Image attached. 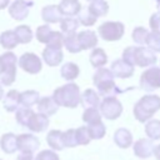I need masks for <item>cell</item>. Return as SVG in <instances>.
Here are the masks:
<instances>
[{
	"label": "cell",
	"mask_w": 160,
	"mask_h": 160,
	"mask_svg": "<svg viewBox=\"0 0 160 160\" xmlns=\"http://www.w3.org/2000/svg\"><path fill=\"white\" fill-rule=\"evenodd\" d=\"M51 34H52V30H51V28H50L49 25H40V26L36 29L35 36H36V39H38L40 42L48 44V41H49Z\"/></svg>",
	"instance_id": "cell-40"
},
{
	"label": "cell",
	"mask_w": 160,
	"mask_h": 160,
	"mask_svg": "<svg viewBox=\"0 0 160 160\" xmlns=\"http://www.w3.org/2000/svg\"><path fill=\"white\" fill-rule=\"evenodd\" d=\"M18 62H19V66L25 72H29V74H38V72H40V70L42 68V62H41L40 58L34 52L22 54Z\"/></svg>",
	"instance_id": "cell-9"
},
{
	"label": "cell",
	"mask_w": 160,
	"mask_h": 160,
	"mask_svg": "<svg viewBox=\"0 0 160 160\" xmlns=\"http://www.w3.org/2000/svg\"><path fill=\"white\" fill-rule=\"evenodd\" d=\"M40 146L39 139L32 134H20L18 135V149L21 152H34Z\"/></svg>",
	"instance_id": "cell-11"
},
{
	"label": "cell",
	"mask_w": 160,
	"mask_h": 160,
	"mask_svg": "<svg viewBox=\"0 0 160 160\" xmlns=\"http://www.w3.org/2000/svg\"><path fill=\"white\" fill-rule=\"evenodd\" d=\"M96 16L86 8V9H84V10H81L80 11V14H79V16H78V20H79V22L81 24V25H84V26H92L95 22H96Z\"/></svg>",
	"instance_id": "cell-37"
},
{
	"label": "cell",
	"mask_w": 160,
	"mask_h": 160,
	"mask_svg": "<svg viewBox=\"0 0 160 160\" xmlns=\"http://www.w3.org/2000/svg\"><path fill=\"white\" fill-rule=\"evenodd\" d=\"M52 99L59 106L74 109L80 104L81 94L79 85L75 82H68L62 86H59L52 92Z\"/></svg>",
	"instance_id": "cell-3"
},
{
	"label": "cell",
	"mask_w": 160,
	"mask_h": 160,
	"mask_svg": "<svg viewBox=\"0 0 160 160\" xmlns=\"http://www.w3.org/2000/svg\"><path fill=\"white\" fill-rule=\"evenodd\" d=\"M0 160H1V159H0Z\"/></svg>",
	"instance_id": "cell-54"
},
{
	"label": "cell",
	"mask_w": 160,
	"mask_h": 160,
	"mask_svg": "<svg viewBox=\"0 0 160 160\" xmlns=\"http://www.w3.org/2000/svg\"><path fill=\"white\" fill-rule=\"evenodd\" d=\"M34 160H60V158L54 150H41Z\"/></svg>",
	"instance_id": "cell-44"
},
{
	"label": "cell",
	"mask_w": 160,
	"mask_h": 160,
	"mask_svg": "<svg viewBox=\"0 0 160 160\" xmlns=\"http://www.w3.org/2000/svg\"><path fill=\"white\" fill-rule=\"evenodd\" d=\"M64 45L66 48V50L71 54H76L80 52L82 49L80 46L79 39H78V34H71V35H66L64 39Z\"/></svg>",
	"instance_id": "cell-34"
},
{
	"label": "cell",
	"mask_w": 160,
	"mask_h": 160,
	"mask_svg": "<svg viewBox=\"0 0 160 160\" xmlns=\"http://www.w3.org/2000/svg\"><path fill=\"white\" fill-rule=\"evenodd\" d=\"M18 44H19V41H18V38H16L14 30H6L0 34V45L4 49L11 50V49L16 48Z\"/></svg>",
	"instance_id": "cell-29"
},
{
	"label": "cell",
	"mask_w": 160,
	"mask_h": 160,
	"mask_svg": "<svg viewBox=\"0 0 160 160\" xmlns=\"http://www.w3.org/2000/svg\"><path fill=\"white\" fill-rule=\"evenodd\" d=\"M79 25H80L79 20L75 18H70V16H64L62 20L60 21V29H61V32L65 34V36L76 34Z\"/></svg>",
	"instance_id": "cell-28"
},
{
	"label": "cell",
	"mask_w": 160,
	"mask_h": 160,
	"mask_svg": "<svg viewBox=\"0 0 160 160\" xmlns=\"http://www.w3.org/2000/svg\"><path fill=\"white\" fill-rule=\"evenodd\" d=\"M32 5H34V2L30 0H15L9 8V14L16 21L25 20L28 18Z\"/></svg>",
	"instance_id": "cell-10"
},
{
	"label": "cell",
	"mask_w": 160,
	"mask_h": 160,
	"mask_svg": "<svg viewBox=\"0 0 160 160\" xmlns=\"http://www.w3.org/2000/svg\"><path fill=\"white\" fill-rule=\"evenodd\" d=\"M18 58L14 52L6 51L1 55V68H0V81L5 86H10L16 79V62Z\"/></svg>",
	"instance_id": "cell-5"
},
{
	"label": "cell",
	"mask_w": 160,
	"mask_h": 160,
	"mask_svg": "<svg viewBox=\"0 0 160 160\" xmlns=\"http://www.w3.org/2000/svg\"><path fill=\"white\" fill-rule=\"evenodd\" d=\"M40 100V94L35 90H26L20 92V105L21 108H31L32 105L38 104Z\"/></svg>",
	"instance_id": "cell-27"
},
{
	"label": "cell",
	"mask_w": 160,
	"mask_h": 160,
	"mask_svg": "<svg viewBox=\"0 0 160 160\" xmlns=\"http://www.w3.org/2000/svg\"><path fill=\"white\" fill-rule=\"evenodd\" d=\"M148 48L154 52H160V32L159 31H151L146 40Z\"/></svg>",
	"instance_id": "cell-39"
},
{
	"label": "cell",
	"mask_w": 160,
	"mask_h": 160,
	"mask_svg": "<svg viewBox=\"0 0 160 160\" xmlns=\"http://www.w3.org/2000/svg\"><path fill=\"white\" fill-rule=\"evenodd\" d=\"M16 160H34V156L31 152H20Z\"/></svg>",
	"instance_id": "cell-46"
},
{
	"label": "cell",
	"mask_w": 160,
	"mask_h": 160,
	"mask_svg": "<svg viewBox=\"0 0 160 160\" xmlns=\"http://www.w3.org/2000/svg\"><path fill=\"white\" fill-rule=\"evenodd\" d=\"M140 88L145 91L160 89V68L150 66L140 76Z\"/></svg>",
	"instance_id": "cell-8"
},
{
	"label": "cell",
	"mask_w": 160,
	"mask_h": 160,
	"mask_svg": "<svg viewBox=\"0 0 160 160\" xmlns=\"http://www.w3.org/2000/svg\"><path fill=\"white\" fill-rule=\"evenodd\" d=\"M64 140V146L65 148H75L78 146V139H76V130L75 129H69L64 132L62 136Z\"/></svg>",
	"instance_id": "cell-41"
},
{
	"label": "cell",
	"mask_w": 160,
	"mask_h": 160,
	"mask_svg": "<svg viewBox=\"0 0 160 160\" xmlns=\"http://www.w3.org/2000/svg\"><path fill=\"white\" fill-rule=\"evenodd\" d=\"M34 114L35 112L29 108H20V109H18V111L15 114V118H16V121L21 126H26L28 128V124H29V121H30V119H31V116Z\"/></svg>",
	"instance_id": "cell-36"
},
{
	"label": "cell",
	"mask_w": 160,
	"mask_h": 160,
	"mask_svg": "<svg viewBox=\"0 0 160 160\" xmlns=\"http://www.w3.org/2000/svg\"><path fill=\"white\" fill-rule=\"evenodd\" d=\"M80 104L84 106V109L98 108V106H100L99 92H95V90H92V89H86V90L81 94Z\"/></svg>",
	"instance_id": "cell-24"
},
{
	"label": "cell",
	"mask_w": 160,
	"mask_h": 160,
	"mask_svg": "<svg viewBox=\"0 0 160 160\" xmlns=\"http://www.w3.org/2000/svg\"><path fill=\"white\" fill-rule=\"evenodd\" d=\"M114 79H115V76L110 69L101 68V69L96 70V72L92 76V82L96 86L99 95L108 98V96H116V95L124 92V90L120 89L115 84Z\"/></svg>",
	"instance_id": "cell-1"
},
{
	"label": "cell",
	"mask_w": 160,
	"mask_h": 160,
	"mask_svg": "<svg viewBox=\"0 0 160 160\" xmlns=\"http://www.w3.org/2000/svg\"><path fill=\"white\" fill-rule=\"evenodd\" d=\"M62 16H75L79 15L81 11V4L79 0H61L58 5Z\"/></svg>",
	"instance_id": "cell-17"
},
{
	"label": "cell",
	"mask_w": 160,
	"mask_h": 160,
	"mask_svg": "<svg viewBox=\"0 0 160 160\" xmlns=\"http://www.w3.org/2000/svg\"><path fill=\"white\" fill-rule=\"evenodd\" d=\"M79 72H80L79 66H78L75 62H71V61L65 62V64L61 66V69H60V75H61V78L65 79V80H69V81L75 80V79L79 76Z\"/></svg>",
	"instance_id": "cell-26"
},
{
	"label": "cell",
	"mask_w": 160,
	"mask_h": 160,
	"mask_svg": "<svg viewBox=\"0 0 160 160\" xmlns=\"http://www.w3.org/2000/svg\"><path fill=\"white\" fill-rule=\"evenodd\" d=\"M149 25L151 28L152 31H159L160 29V12H154L151 16H150V20H149Z\"/></svg>",
	"instance_id": "cell-45"
},
{
	"label": "cell",
	"mask_w": 160,
	"mask_h": 160,
	"mask_svg": "<svg viewBox=\"0 0 160 160\" xmlns=\"http://www.w3.org/2000/svg\"><path fill=\"white\" fill-rule=\"evenodd\" d=\"M4 98V90H2V86L0 85V100H2Z\"/></svg>",
	"instance_id": "cell-49"
},
{
	"label": "cell",
	"mask_w": 160,
	"mask_h": 160,
	"mask_svg": "<svg viewBox=\"0 0 160 160\" xmlns=\"http://www.w3.org/2000/svg\"><path fill=\"white\" fill-rule=\"evenodd\" d=\"M14 32H15V35L18 38L19 44H28V42H30L32 40V36H34L32 30H31V28L29 25H19V26L15 28Z\"/></svg>",
	"instance_id": "cell-30"
},
{
	"label": "cell",
	"mask_w": 160,
	"mask_h": 160,
	"mask_svg": "<svg viewBox=\"0 0 160 160\" xmlns=\"http://www.w3.org/2000/svg\"><path fill=\"white\" fill-rule=\"evenodd\" d=\"M100 114L108 120L118 119L122 112V105L116 96H108L100 102Z\"/></svg>",
	"instance_id": "cell-7"
},
{
	"label": "cell",
	"mask_w": 160,
	"mask_h": 160,
	"mask_svg": "<svg viewBox=\"0 0 160 160\" xmlns=\"http://www.w3.org/2000/svg\"><path fill=\"white\" fill-rule=\"evenodd\" d=\"M88 9L96 18H101V16H105L109 12V4L105 0H94L89 4Z\"/></svg>",
	"instance_id": "cell-31"
},
{
	"label": "cell",
	"mask_w": 160,
	"mask_h": 160,
	"mask_svg": "<svg viewBox=\"0 0 160 160\" xmlns=\"http://www.w3.org/2000/svg\"><path fill=\"white\" fill-rule=\"evenodd\" d=\"M145 134L150 140L160 139V120L152 119L145 124Z\"/></svg>",
	"instance_id": "cell-32"
},
{
	"label": "cell",
	"mask_w": 160,
	"mask_h": 160,
	"mask_svg": "<svg viewBox=\"0 0 160 160\" xmlns=\"http://www.w3.org/2000/svg\"><path fill=\"white\" fill-rule=\"evenodd\" d=\"M156 8H158V10L160 12V0H156Z\"/></svg>",
	"instance_id": "cell-50"
},
{
	"label": "cell",
	"mask_w": 160,
	"mask_h": 160,
	"mask_svg": "<svg viewBox=\"0 0 160 160\" xmlns=\"http://www.w3.org/2000/svg\"><path fill=\"white\" fill-rule=\"evenodd\" d=\"M160 110V96L158 95H144L134 105V116L140 122H148L151 120L155 112Z\"/></svg>",
	"instance_id": "cell-4"
},
{
	"label": "cell",
	"mask_w": 160,
	"mask_h": 160,
	"mask_svg": "<svg viewBox=\"0 0 160 160\" xmlns=\"http://www.w3.org/2000/svg\"><path fill=\"white\" fill-rule=\"evenodd\" d=\"M154 149H155V145L152 144V140L145 139V138L139 139L132 145L134 154L138 158H140V159H148V158H150L154 154Z\"/></svg>",
	"instance_id": "cell-13"
},
{
	"label": "cell",
	"mask_w": 160,
	"mask_h": 160,
	"mask_svg": "<svg viewBox=\"0 0 160 160\" xmlns=\"http://www.w3.org/2000/svg\"><path fill=\"white\" fill-rule=\"evenodd\" d=\"M149 34H150V32H149L145 28H142V26H138V28H135V29L132 30L131 36H132V40H134L136 44H139V45H144V44H146V40H148Z\"/></svg>",
	"instance_id": "cell-38"
},
{
	"label": "cell",
	"mask_w": 160,
	"mask_h": 160,
	"mask_svg": "<svg viewBox=\"0 0 160 160\" xmlns=\"http://www.w3.org/2000/svg\"><path fill=\"white\" fill-rule=\"evenodd\" d=\"M122 60L129 62L132 66H151L156 62V55L149 48L142 46H128L122 51Z\"/></svg>",
	"instance_id": "cell-2"
},
{
	"label": "cell",
	"mask_w": 160,
	"mask_h": 160,
	"mask_svg": "<svg viewBox=\"0 0 160 160\" xmlns=\"http://www.w3.org/2000/svg\"><path fill=\"white\" fill-rule=\"evenodd\" d=\"M0 148L5 154H14L18 149V136L12 132H6L0 138Z\"/></svg>",
	"instance_id": "cell-20"
},
{
	"label": "cell",
	"mask_w": 160,
	"mask_h": 160,
	"mask_svg": "<svg viewBox=\"0 0 160 160\" xmlns=\"http://www.w3.org/2000/svg\"><path fill=\"white\" fill-rule=\"evenodd\" d=\"M88 131H89V135H90L91 140H100L105 136L106 128L102 124V121H99V122L88 125Z\"/></svg>",
	"instance_id": "cell-33"
},
{
	"label": "cell",
	"mask_w": 160,
	"mask_h": 160,
	"mask_svg": "<svg viewBox=\"0 0 160 160\" xmlns=\"http://www.w3.org/2000/svg\"><path fill=\"white\" fill-rule=\"evenodd\" d=\"M9 2H10V0H0V10L5 9L9 5Z\"/></svg>",
	"instance_id": "cell-48"
},
{
	"label": "cell",
	"mask_w": 160,
	"mask_h": 160,
	"mask_svg": "<svg viewBox=\"0 0 160 160\" xmlns=\"http://www.w3.org/2000/svg\"><path fill=\"white\" fill-rule=\"evenodd\" d=\"M159 32H160V29H159Z\"/></svg>",
	"instance_id": "cell-53"
},
{
	"label": "cell",
	"mask_w": 160,
	"mask_h": 160,
	"mask_svg": "<svg viewBox=\"0 0 160 160\" xmlns=\"http://www.w3.org/2000/svg\"><path fill=\"white\" fill-rule=\"evenodd\" d=\"M88 1H90V2H91V1H94V0H88Z\"/></svg>",
	"instance_id": "cell-52"
},
{
	"label": "cell",
	"mask_w": 160,
	"mask_h": 160,
	"mask_svg": "<svg viewBox=\"0 0 160 160\" xmlns=\"http://www.w3.org/2000/svg\"><path fill=\"white\" fill-rule=\"evenodd\" d=\"M64 39H65V36L62 35V32H60V31H52V34H51V36H50L46 46H52V48L61 49L62 45H64Z\"/></svg>",
	"instance_id": "cell-43"
},
{
	"label": "cell",
	"mask_w": 160,
	"mask_h": 160,
	"mask_svg": "<svg viewBox=\"0 0 160 160\" xmlns=\"http://www.w3.org/2000/svg\"><path fill=\"white\" fill-rule=\"evenodd\" d=\"M76 130V139H78V144L79 145H89V142L91 141V138L89 135L88 131V126H80Z\"/></svg>",
	"instance_id": "cell-42"
},
{
	"label": "cell",
	"mask_w": 160,
	"mask_h": 160,
	"mask_svg": "<svg viewBox=\"0 0 160 160\" xmlns=\"http://www.w3.org/2000/svg\"><path fill=\"white\" fill-rule=\"evenodd\" d=\"M89 60H90V64L96 68V69H101L106 62H108V55L105 54L104 49L101 48H95L90 56H89Z\"/></svg>",
	"instance_id": "cell-25"
},
{
	"label": "cell",
	"mask_w": 160,
	"mask_h": 160,
	"mask_svg": "<svg viewBox=\"0 0 160 160\" xmlns=\"http://www.w3.org/2000/svg\"><path fill=\"white\" fill-rule=\"evenodd\" d=\"M154 155H155V159H156V160H160V144L155 146V149H154Z\"/></svg>",
	"instance_id": "cell-47"
},
{
	"label": "cell",
	"mask_w": 160,
	"mask_h": 160,
	"mask_svg": "<svg viewBox=\"0 0 160 160\" xmlns=\"http://www.w3.org/2000/svg\"><path fill=\"white\" fill-rule=\"evenodd\" d=\"M82 121L86 122L88 125L99 122V121H101V114L96 108L85 109L84 112H82Z\"/></svg>",
	"instance_id": "cell-35"
},
{
	"label": "cell",
	"mask_w": 160,
	"mask_h": 160,
	"mask_svg": "<svg viewBox=\"0 0 160 160\" xmlns=\"http://www.w3.org/2000/svg\"><path fill=\"white\" fill-rule=\"evenodd\" d=\"M59 109V105L54 101L52 96H44V98H40L39 102H38V110L40 114H44L46 115L48 118L56 114Z\"/></svg>",
	"instance_id": "cell-19"
},
{
	"label": "cell",
	"mask_w": 160,
	"mask_h": 160,
	"mask_svg": "<svg viewBox=\"0 0 160 160\" xmlns=\"http://www.w3.org/2000/svg\"><path fill=\"white\" fill-rule=\"evenodd\" d=\"M2 105H4V109L9 112L18 111L19 105H20V92L18 90L8 91V94L5 95L2 100Z\"/></svg>",
	"instance_id": "cell-23"
},
{
	"label": "cell",
	"mask_w": 160,
	"mask_h": 160,
	"mask_svg": "<svg viewBox=\"0 0 160 160\" xmlns=\"http://www.w3.org/2000/svg\"><path fill=\"white\" fill-rule=\"evenodd\" d=\"M78 39L80 42V46L82 50H88V49H95V46L98 45V35L95 34V31L92 30H84L80 31L78 34Z\"/></svg>",
	"instance_id": "cell-16"
},
{
	"label": "cell",
	"mask_w": 160,
	"mask_h": 160,
	"mask_svg": "<svg viewBox=\"0 0 160 160\" xmlns=\"http://www.w3.org/2000/svg\"><path fill=\"white\" fill-rule=\"evenodd\" d=\"M62 136L64 132L61 130H50L46 135V142L54 151H61L65 148Z\"/></svg>",
	"instance_id": "cell-22"
},
{
	"label": "cell",
	"mask_w": 160,
	"mask_h": 160,
	"mask_svg": "<svg viewBox=\"0 0 160 160\" xmlns=\"http://www.w3.org/2000/svg\"><path fill=\"white\" fill-rule=\"evenodd\" d=\"M64 59L62 50L59 48H52V46H46L42 50V60L45 64L49 66H58Z\"/></svg>",
	"instance_id": "cell-14"
},
{
	"label": "cell",
	"mask_w": 160,
	"mask_h": 160,
	"mask_svg": "<svg viewBox=\"0 0 160 160\" xmlns=\"http://www.w3.org/2000/svg\"><path fill=\"white\" fill-rule=\"evenodd\" d=\"M99 35L106 41H118L122 38L125 32V26L120 21H105L99 29Z\"/></svg>",
	"instance_id": "cell-6"
},
{
	"label": "cell",
	"mask_w": 160,
	"mask_h": 160,
	"mask_svg": "<svg viewBox=\"0 0 160 160\" xmlns=\"http://www.w3.org/2000/svg\"><path fill=\"white\" fill-rule=\"evenodd\" d=\"M0 68H1V55H0Z\"/></svg>",
	"instance_id": "cell-51"
},
{
	"label": "cell",
	"mask_w": 160,
	"mask_h": 160,
	"mask_svg": "<svg viewBox=\"0 0 160 160\" xmlns=\"http://www.w3.org/2000/svg\"><path fill=\"white\" fill-rule=\"evenodd\" d=\"M48 126H49V118L40 112L34 114L28 124L29 130H31L32 132H42L45 129H48Z\"/></svg>",
	"instance_id": "cell-18"
},
{
	"label": "cell",
	"mask_w": 160,
	"mask_h": 160,
	"mask_svg": "<svg viewBox=\"0 0 160 160\" xmlns=\"http://www.w3.org/2000/svg\"><path fill=\"white\" fill-rule=\"evenodd\" d=\"M41 18L45 22L55 24V22H60L64 16L58 5H46L41 10Z\"/></svg>",
	"instance_id": "cell-15"
},
{
	"label": "cell",
	"mask_w": 160,
	"mask_h": 160,
	"mask_svg": "<svg viewBox=\"0 0 160 160\" xmlns=\"http://www.w3.org/2000/svg\"><path fill=\"white\" fill-rule=\"evenodd\" d=\"M110 70L115 78H120V79H128V78L132 76V74H134V66L122 59L114 60L111 62Z\"/></svg>",
	"instance_id": "cell-12"
},
{
	"label": "cell",
	"mask_w": 160,
	"mask_h": 160,
	"mask_svg": "<svg viewBox=\"0 0 160 160\" xmlns=\"http://www.w3.org/2000/svg\"><path fill=\"white\" fill-rule=\"evenodd\" d=\"M114 142L121 149H128L132 145V135L128 129L120 128L114 132Z\"/></svg>",
	"instance_id": "cell-21"
}]
</instances>
